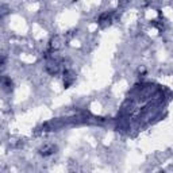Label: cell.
<instances>
[{"label": "cell", "mask_w": 173, "mask_h": 173, "mask_svg": "<svg viewBox=\"0 0 173 173\" xmlns=\"http://www.w3.org/2000/svg\"><path fill=\"white\" fill-rule=\"evenodd\" d=\"M53 152H54V147L53 146H46L45 149H42V152L41 153H42L43 156H49V154H52Z\"/></svg>", "instance_id": "6da1fadb"}]
</instances>
